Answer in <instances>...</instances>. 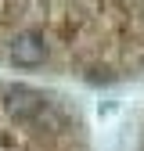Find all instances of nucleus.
I'll use <instances>...</instances> for the list:
<instances>
[{
  "mask_svg": "<svg viewBox=\"0 0 144 151\" xmlns=\"http://www.w3.org/2000/svg\"><path fill=\"white\" fill-rule=\"evenodd\" d=\"M130 151H144V119H140L137 133H133V147H130Z\"/></svg>",
  "mask_w": 144,
  "mask_h": 151,
  "instance_id": "2",
  "label": "nucleus"
},
{
  "mask_svg": "<svg viewBox=\"0 0 144 151\" xmlns=\"http://www.w3.org/2000/svg\"><path fill=\"white\" fill-rule=\"evenodd\" d=\"M0 151H97L83 108L36 79H0Z\"/></svg>",
  "mask_w": 144,
  "mask_h": 151,
  "instance_id": "1",
  "label": "nucleus"
}]
</instances>
